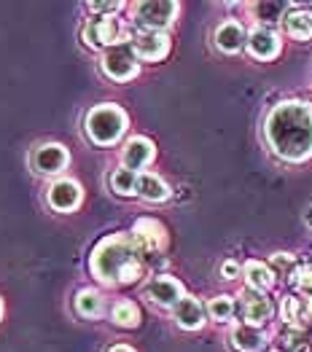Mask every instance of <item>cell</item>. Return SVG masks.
<instances>
[{"instance_id": "cb8c5ba5", "label": "cell", "mask_w": 312, "mask_h": 352, "mask_svg": "<svg viewBox=\"0 0 312 352\" xmlns=\"http://www.w3.org/2000/svg\"><path fill=\"white\" fill-rule=\"evenodd\" d=\"M76 312L81 315V318H100L103 315V296L97 294V291H89V288H84V291H79V296H76Z\"/></svg>"}, {"instance_id": "4316f807", "label": "cell", "mask_w": 312, "mask_h": 352, "mask_svg": "<svg viewBox=\"0 0 312 352\" xmlns=\"http://www.w3.org/2000/svg\"><path fill=\"white\" fill-rule=\"evenodd\" d=\"M280 350L283 352H310L307 331L302 328H285L280 333Z\"/></svg>"}, {"instance_id": "e575fe53", "label": "cell", "mask_w": 312, "mask_h": 352, "mask_svg": "<svg viewBox=\"0 0 312 352\" xmlns=\"http://www.w3.org/2000/svg\"><path fill=\"white\" fill-rule=\"evenodd\" d=\"M0 312H3V307H0Z\"/></svg>"}, {"instance_id": "7c38bea8", "label": "cell", "mask_w": 312, "mask_h": 352, "mask_svg": "<svg viewBox=\"0 0 312 352\" xmlns=\"http://www.w3.org/2000/svg\"><path fill=\"white\" fill-rule=\"evenodd\" d=\"M132 46H135V54L143 62H159L170 54V38L167 32H148L141 30L135 38H132Z\"/></svg>"}, {"instance_id": "8fae6325", "label": "cell", "mask_w": 312, "mask_h": 352, "mask_svg": "<svg viewBox=\"0 0 312 352\" xmlns=\"http://www.w3.org/2000/svg\"><path fill=\"white\" fill-rule=\"evenodd\" d=\"M248 54L256 59H261V62H269V59H275L280 54V49H283V41H280V35L275 32L272 28H253L248 32Z\"/></svg>"}, {"instance_id": "ba28073f", "label": "cell", "mask_w": 312, "mask_h": 352, "mask_svg": "<svg viewBox=\"0 0 312 352\" xmlns=\"http://www.w3.org/2000/svg\"><path fill=\"white\" fill-rule=\"evenodd\" d=\"M121 38V25L116 16H92L84 25V43L92 49H111Z\"/></svg>"}, {"instance_id": "4dcf8cb0", "label": "cell", "mask_w": 312, "mask_h": 352, "mask_svg": "<svg viewBox=\"0 0 312 352\" xmlns=\"http://www.w3.org/2000/svg\"><path fill=\"white\" fill-rule=\"evenodd\" d=\"M240 272H242V269H240L237 261H227V264L221 266V277H224V280H237Z\"/></svg>"}, {"instance_id": "e0dca14e", "label": "cell", "mask_w": 312, "mask_h": 352, "mask_svg": "<svg viewBox=\"0 0 312 352\" xmlns=\"http://www.w3.org/2000/svg\"><path fill=\"white\" fill-rule=\"evenodd\" d=\"M229 339H231V347L237 352H261L269 344L267 331L258 328V325H248V323L234 325L231 333H229Z\"/></svg>"}, {"instance_id": "30bf717a", "label": "cell", "mask_w": 312, "mask_h": 352, "mask_svg": "<svg viewBox=\"0 0 312 352\" xmlns=\"http://www.w3.org/2000/svg\"><path fill=\"white\" fill-rule=\"evenodd\" d=\"M280 318H283L285 328H302V331H307L312 323V301L307 296L285 294L283 301H280Z\"/></svg>"}, {"instance_id": "5bb4252c", "label": "cell", "mask_w": 312, "mask_h": 352, "mask_svg": "<svg viewBox=\"0 0 312 352\" xmlns=\"http://www.w3.org/2000/svg\"><path fill=\"white\" fill-rule=\"evenodd\" d=\"M67 162H70L67 151L62 146H57V143H46V146H41L32 153V167L41 175H57L59 170L67 167Z\"/></svg>"}, {"instance_id": "484cf974", "label": "cell", "mask_w": 312, "mask_h": 352, "mask_svg": "<svg viewBox=\"0 0 312 352\" xmlns=\"http://www.w3.org/2000/svg\"><path fill=\"white\" fill-rule=\"evenodd\" d=\"M138 175H141V173H132V170H127V167H118L114 175H111L114 191L118 197H135V191H138Z\"/></svg>"}, {"instance_id": "3957f363", "label": "cell", "mask_w": 312, "mask_h": 352, "mask_svg": "<svg viewBox=\"0 0 312 352\" xmlns=\"http://www.w3.org/2000/svg\"><path fill=\"white\" fill-rule=\"evenodd\" d=\"M124 129H127V113L118 105L103 102L86 113V135L97 146H114L124 135Z\"/></svg>"}, {"instance_id": "f546056e", "label": "cell", "mask_w": 312, "mask_h": 352, "mask_svg": "<svg viewBox=\"0 0 312 352\" xmlns=\"http://www.w3.org/2000/svg\"><path fill=\"white\" fill-rule=\"evenodd\" d=\"M86 8H89V11H94L97 16H114L116 11L121 8V3H118V0H114V3H89Z\"/></svg>"}, {"instance_id": "9c48e42d", "label": "cell", "mask_w": 312, "mask_h": 352, "mask_svg": "<svg viewBox=\"0 0 312 352\" xmlns=\"http://www.w3.org/2000/svg\"><path fill=\"white\" fill-rule=\"evenodd\" d=\"M183 296H186L183 285L175 277H167V274H159L145 285V298L156 307H165V309H175L183 301Z\"/></svg>"}, {"instance_id": "d6a6232c", "label": "cell", "mask_w": 312, "mask_h": 352, "mask_svg": "<svg viewBox=\"0 0 312 352\" xmlns=\"http://www.w3.org/2000/svg\"><path fill=\"white\" fill-rule=\"evenodd\" d=\"M307 223H310V226H312V207H310V210H307Z\"/></svg>"}, {"instance_id": "d4e9b609", "label": "cell", "mask_w": 312, "mask_h": 352, "mask_svg": "<svg viewBox=\"0 0 312 352\" xmlns=\"http://www.w3.org/2000/svg\"><path fill=\"white\" fill-rule=\"evenodd\" d=\"M256 11V19L261 22V28H269L272 22H283L285 14L291 11V6L288 3H258L253 6Z\"/></svg>"}, {"instance_id": "1f68e13d", "label": "cell", "mask_w": 312, "mask_h": 352, "mask_svg": "<svg viewBox=\"0 0 312 352\" xmlns=\"http://www.w3.org/2000/svg\"><path fill=\"white\" fill-rule=\"evenodd\" d=\"M108 352H135L132 347H127V344H116V347H111Z\"/></svg>"}, {"instance_id": "83f0119b", "label": "cell", "mask_w": 312, "mask_h": 352, "mask_svg": "<svg viewBox=\"0 0 312 352\" xmlns=\"http://www.w3.org/2000/svg\"><path fill=\"white\" fill-rule=\"evenodd\" d=\"M288 283H291L293 294L312 298V264H299V266H296V272L288 277Z\"/></svg>"}, {"instance_id": "52a82bcc", "label": "cell", "mask_w": 312, "mask_h": 352, "mask_svg": "<svg viewBox=\"0 0 312 352\" xmlns=\"http://www.w3.org/2000/svg\"><path fill=\"white\" fill-rule=\"evenodd\" d=\"M237 298H240V301H237V312H240L242 323L258 325V328H261L264 323L272 320L275 307H272V301L267 298V294H258L253 288H245V291H240Z\"/></svg>"}, {"instance_id": "7402d4cb", "label": "cell", "mask_w": 312, "mask_h": 352, "mask_svg": "<svg viewBox=\"0 0 312 352\" xmlns=\"http://www.w3.org/2000/svg\"><path fill=\"white\" fill-rule=\"evenodd\" d=\"M111 318H114V323L118 325V328H138V325H141V309H138L135 301L124 298V301H116L114 304Z\"/></svg>"}, {"instance_id": "7a4b0ae2", "label": "cell", "mask_w": 312, "mask_h": 352, "mask_svg": "<svg viewBox=\"0 0 312 352\" xmlns=\"http://www.w3.org/2000/svg\"><path fill=\"white\" fill-rule=\"evenodd\" d=\"M92 274L105 285H129L143 274V256L129 234H111L92 250Z\"/></svg>"}, {"instance_id": "f1b7e54d", "label": "cell", "mask_w": 312, "mask_h": 352, "mask_svg": "<svg viewBox=\"0 0 312 352\" xmlns=\"http://www.w3.org/2000/svg\"><path fill=\"white\" fill-rule=\"evenodd\" d=\"M296 266H299V261H296V256L293 253H275L272 258H269V269L275 272V277H291L293 272H296Z\"/></svg>"}, {"instance_id": "6da1fadb", "label": "cell", "mask_w": 312, "mask_h": 352, "mask_svg": "<svg viewBox=\"0 0 312 352\" xmlns=\"http://www.w3.org/2000/svg\"><path fill=\"white\" fill-rule=\"evenodd\" d=\"M264 138L283 162L312 159V105L302 100L278 102L264 118Z\"/></svg>"}, {"instance_id": "5b68a950", "label": "cell", "mask_w": 312, "mask_h": 352, "mask_svg": "<svg viewBox=\"0 0 312 352\" xmlns=\"http://www.w3.org/2000/svg\"><path fill=\"white\" fill-rule=\"evenodd\" d=\"M180 6L172 0H145L135 6V25L148 32H165L175 22Z\"/></svg>"}, {"instance_id": "ffe728a7", "label": "cell", "mask_w": 312, "mask_h": 352, "mask_svg": "<svg viewBox=\"0 0 312 352\" xmlns=\"http://www.w3.org/2000/svg\"><path fill=\"white\" fill-rule=\"evenodd\" d=\"M135 194H138L141 199H145V202H165V199H170V186L159 175L141 173V175H138V191H135Z\"/></svg>"}, {"instance_id": "ac0fdd59", "label": "cell", "mask_w": 312, "mask_h": 352, "mask_svg": "<svg viewBox=\"0 0 312 352\" xmlns=\"http://www.w3.org/2000/svg\"><path fill=\"white\" fill-rule=\"evenodd\" d=\"M49 205L59 212H70L81 205V186L76 180H57L49 188Z\"/></svg>"}, {"instance_id": "d6986e66", "label": "cell", "mask_w": 312, "mask_h": 352, "mask_svg": "<svg viewBox=\"0 0 312 352\" xmlns=\"http://www.w3.org/2000/svg\"><path fill=\"white\" fill-rule=\"evenodd\" d=\"M283 28L293 41H312V8H291Z\"/></svg>"}, {"instance_id": "277c9868", "label": "cell", "mask_w": 312, "mask_h": 352, "mask_svg": "<svg viewBox=\"0 0 312 352\" xmlns=\"http://www.w3.org/2000/svg\"><path fill=\"white\" fill-rule=\"evenodd\" d=\"M100 62H103L105 76L114 78V81H129L141 70V59L135 54L132 41H121V43H116L111 49H105Z\"/></svg>"}, {"instance_id": "8992f818", "label": "cell", "mask_w": 312, "mask_h": 352, "mask_svg": "<svg viewBox=\"0 0 312 352\" xmlns=\"http://www.w3.org/2000/svg\"><path fill=\"white\" fill-rule=\"evenodd\" d=\"M129 239L135 242L141 256H156L167 245V229L156 218H141V221H135V226L129 232Z\"/></svg>"}, {"instance_id": "4fadbf2b", "label": "cell", "mask_w": 312, "mask_h": 352, "mask_svg": "<svg viewBox=\"0 0 312 352\" xmlns=\"http://www.w3.org/2000/svg\"><path fill=\"white\" fill-rule=\"evenodd\" d=\"M154 156H156V148L154 143L148 140V138H129L127 140V146L121 151V164L127 167V170H132V173H138V170H145L151 162H154Z\"/></svg>"}, {"instance_id": "9a60e30c", "label": "cell", "mask_w": 312, "mask_h": 352, "mask_svg": "<svg viewBox=\"0 0 312 352\" xmlns=\"http://www.w3.org/2000/svg\"><path fill=\"white\" fill-rule=\"evenodd\" d=\"M213 38H216L218 52H224V54H240V52L248 46V30L242 28L237 19L221 22Z\"/></svg>"}, {"instance_id": "603a6c76", "label": "cell", "mask_w": 312, "mask_h": 352, "mask_svg": "<svg viewBox=\"0 0 312 352\" xmlns=\"http://www.w3.org/2000/svg\"><path fill=\"white\" fill-rule=\"evenodd\" d=\"M234 312H237V301L227 294L210 298V304H207V318L216 323H229L234 318Z\"/></svg>"}, {"instance_id": "836d02e7", "label": "cell", "mask_w": 312, "mask_h": 352, "mask_svg": "<svg viewBox=\"0 0 312 352\" xmlns=\"http://www.w3.org/2000/svg\"><path fill=\"white\" fill-rule=\"evenodd\" d=\"M269 352H283V350H269Z\"/></svg>"}, {"instance_id": "2e32d148", "label": "cell", "mask_w": 312, "mask_h": 352, "mask_svg": "<svg viewBox=\"0 0 312 352\" xmlns=\"http://www.w3.org/2000/svg\"><path fill=\"white\" fill-rule=\"evenodd\" d=\"M172 318L183 331H199L207 323V307L194 296H183V301L172 309Z\"/></svg>"}, {"instance_id": "44dd1931", "label": "cell", "mask_w": 312, "mask_h": 352, "mask_svg": "<svg viewBox=\"0 0 312 352\" xmlns=\"http://www.w3.org/2000/svg\"><path fill=\"white\" fill-rule=\"evenodd\" d=\"M242 274H245V283L248 288H253L258 294H267L272 285H275V272L269 269V264H261V261H248L242 266Z\"/></svg>"}]
</instances>
